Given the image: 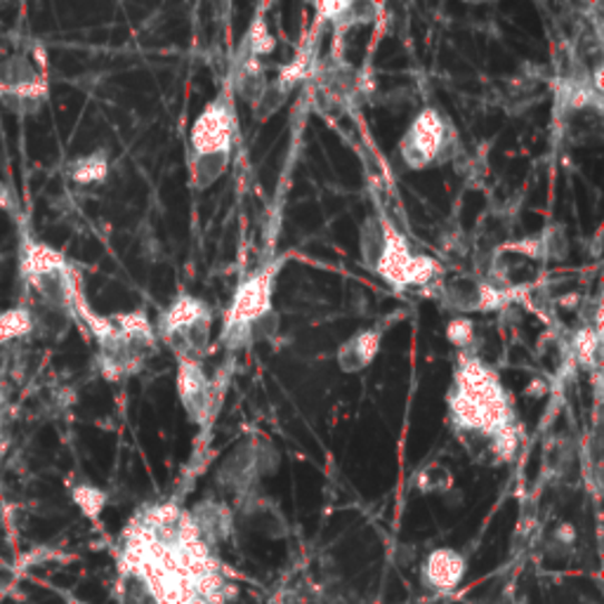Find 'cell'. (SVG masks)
<instances>
[{
  "mask_svg": "<svg viewBox=\"0 0 604 604\" xmlns=\"http://www.w3.org/2000/svg\"><path fill=\"white\" fill-rule=\"evenodd\" d=\"M447 340L458 354H477V324L468 316H451L447 324Z\"/></svg>",
  "mask_w": 604,
  "mask_h": 604,
  "instance_id": "cell-22",
  "label": "cell"
},
{
  "mask_svg": "<svg viewBox=\"0 0 604 604\" xmlns=\"http://www.w3.org/2000/svg\"><path fill=\"white\" fill-rule=\"evenodd\" d=\"M279 449L267 437L249 435L238 439L223 462H220L215 470V481L220 489L234 494L236 498H246L257 491L260 481L279 470Z\"/></svg>",
  "mask_w": 604,
  "mask_h": 604,
  "instance_id": "cell-10",
  "label": "cell"
},
{
  "mask_svg": "<svg viewBox=\"0 0 604 604\" xmlns=\"http://www.w3.org/2000/svg\"><path fill=\"white\" fill-rule=\"evenodd\" d=\"M447 418L458 445L485 466L510 462L519 449V420L500 373L479 354H456Z\"/></svg>",
  "mask_w": 604,
  "mask_h": 604,
  "instance_id": "cell-1",
  "label": "cell"
},
{
  "mask_svg": "<svg viewBox=\"0 0 604 604\" xmlns=\"http://www.w3.org/2000/svg\"><path fill=\"white\" fill-rule=\"evenodd\" d=\"M460 152L458 128L447 111L435 105L422 107L401 133L397 156L411 173L447 166Z\"/></svg>",
  "mask_w": 604,
  "mask_h": 604,
  "instance_id": "cell-8",
  "label": "cell"
},
{
  "mask_svg": "<svg viewBox=\"0 0 604 604\" xmlns=\"http://www.w3.org/2000/svg\"><path fill=\"white\" fill-rule=\"evenodd\" d=\"M281 267L284 260L279 257L241 279L220 327V345L227 352H241L276 333L279 316L274 312V291Z\"/></svg>",
  "mask_w": 604,
  "mask_h": 604,
  "instance_id": "cell-6",
  "label": "cell"
},
{
  "mask_svg": "<svg viewBox=\"0 0 604 604\" xmlns=\"http://www.w3.org/2000/svg\"><path fill=\"white\" fill-rule=\"evenodd\" d=\"M380 350H382V329L380 327L359 329L338 345L335 367L348 376L364 373L378 359Z\"/></svg>",
  "mask_w": 604,
  "mask_h": 604,
  "instance_id": "cell-15",
  "label": "cell"
},
{
  "mask_svg": "<svg viewBox=\"0 0 604 604\" xmlns=\"http://www.w3.org/2000/svg\"><path fill=\"white\" fill-rule=\"evenodd\" d=\"M500 253L532 260V263H565L569 255V236L562 225L543 227L538 234L508 241Z\"/></svg>",
  "mask_w": 604,
  "mask_h": 604,
  "instance_id": "cell-13",
  "label": "cell"
},
{
  "mask_svg": "<svg viewBox=\"0 0 604 604\" xmlns=\"http://www.w3.org/2000/svg\"><path fill=\"white\" fill-rule=\"evenodd\" d=\"M189 515H192V522H194L201 540L208 543V546H213L215 540L225 538L230 534L232 513H230L227 503L201 500L189 510Z\"/></svg>",
  "mask_w": 604,
  "mask_h": 604,
  "instance_id": "cell-18",
  "label": "cell"
},
{
  "mask_svg": "<svg viewBox=\"0 0 604 604\" xmlns=\"http://www.w3.org/2000/svg\"><path fill=\"white\" fill-rule=\"evenodd\" d=\"M276 50V38L270 31L267 17L260 10L246 29V33L241 36V43L236 48L234 55H244V57H253V59H267L272 52Z\"/></svg>",
  "mask_w": 604,
  "mask_h": 604,
  "instance_id": "cell-19",
  "label": "cell"
},
{
  "mask_svg": "<svg viewBox=\"0 0 604 604\" xmlns=\"http://www.w3.org/2000/svg\"><path fill=\"white\" fill-rule=\"evenodd\" d=\"M95 340V361L103 378L120 382L143 373L158 350L154 321L143 310L99 314L92 308L80 321Z\"/></svg>",
  "mask_w": 604,
  "mask_h": 604,
  "instance_id": "cell-4",
  "label": "cell"
},
{
  "mask_svg": "<svg viewBox=\"0 0 604 604\" xmlns=\"http://www.w3.org/2000/svg\"><path fill=\"white\" fill-rule=\"evenodd\" d=\"M175 392L189 426L204 428L215 407L213 380L204 361H175Z\"/></svg>",
  "mask_w": 604,
  "mask_h": 604,
  "instance_id": "cell-12",
  "label": "cell"
},
{
  "mask_svg": "<svg viewBox=\"0 0 604 604\" xmlns=\"http://www.w3.org/2000/svg\"><path fill=\"white\" fill-rule=\"evenodd\" d=\"M305 71H308V57H295V59H291V62L284 69H279L276 76H270L267 86L263 88V92H260V97L251 105L253 118L255 120H270L274 114H279L281 107H284L291 99V95L298 88L300 80L305 78Z\"/></svg>",
  "mask_w": 604,
  "mask_h": 604,
  "instance_id": "cell-14",
  "label": "cell"
},
{
  "mask_svg": "<svg viewBox=\"0 0 604 604\" xmlns=\"http://www.w3.org/2000/svg\"><path fill=\"white\" fill-rule=\"evenodd\" d=\"M413 487L426 496H447L456 487V477L447 462L430 460L416 473Z\"/></svg>",
  "mask_w": 604,
  "mask_h": 604,
  "instance_id": "cell-20",
  "label": "cell"
},
{
  "mask_svg": "<svg viewBox=\"0 0 604 604\" xmlns=\"http://www.w3.org/2000/svg\"><path fill=\"white\" fill-rule=\"evenodd\" d=\"M154 331L175 361H204L213 345L215 314L204 298L179 293L160 310Z\"/></svg>",
  "mask_w": 604,
  "mask_h": 604,
  "instance_id": "cell-7",
  "label": "cell"
},
{
  "mask_svg": "<svg viewBox=\"0 0 604 604\" xmlns=\"http://www.w3.org/2000/svg\"><path fill=\"white\" fill-rule=\"evenodd\" d=\"M74 503L86 517L97 519L99 515H103V510L107 506V496H105V491H99L97 487L80 485V487L74 489Z\"/></svg>",
  "mask_w": 604,
  "mask_h": 604,
  "instance_id": "cell-24",
  "label": "cell"
},
{
  "mask_svg": "<svg viewBox=\"0 0 604 604\" xmlns=\"http://www.w3.org/2000/svg\"><path fill=\"white\" fill-rule=\"evenodd\" d=\"M551 538H553V543H557V546H562V548H572L576 543V529H574V525H569V522H562V525H557L553 529Z\"/></svg>",
  "mask_w": 604,
  "mask_h": 604,
  "instance_id": "cell-25",
  "label": "cell"
},
{
  "mask_svg": "<svg viewBox=\"0 0 604 604\" xmlns=\"http://www.w3.org/2000/svg\"><path fill=\"white\" fill-rule=\"evenodd\" d=\"M69 177L71 183L80 187H90L105 183L109 175V156L107 152H90L86 156H78L69 164Z\"/></svg>",
  "mask_w": 604,
  "mask_h": 604,
  "instance_id": "cell-21",
  "label": "cell"
},
{
  "mask_svg": "<svg viewBox=\"0 0 604 604\" xmlns=\"http://www.w3.org/2000/svg\"><path fill=\"white\" fill-rule=\"evenodd\" d=\"M50 95L46 57L33 48L0 55V103L17 114L40 109Z\"/></svg>",
  "mask_w": 604,
  "mask_h": 604,
  "instance_id": "cell-9",
  "label": "cell"
},
{
  "mask_svg": "<svg viewBox=\"0 0 604 604\" xmlns=\"http://www.w3.org/2000/svg\"><path fill=\"white\" fill-rule=\"evenodd\" d=\"M238 139V103L225 80L201 107L189 128L187 177L194 192H208L227 175Z\"/></svg>",
  "mask_w": 604,
  "mask_h": 604,
  "instance_id": "cell-3",
  "label": "cell"
},
{
  "mask_svg": "<svg viewBox=\"0 0 604 604\" xmlns=\"http://www.w3.org/2000/svg\"><path fill=\"white\" fill-rule=\"evenodd\" d=\"M359 260L364 270L386 281L397 293L428 286L437 289L439 281L445 279L437 260L418 253L407 234L380 211H373L361 220Z\"/></svg>",
  "mask_w": 604,
  "mask_h": 604,
  "instance_id": "cell-2",
  "label": "cell"
},
{
  "mask_svg": "<svg viewBox=\"0 0 604 604\" xmlns=\"http://www.w3.org/2000/svg\"><path fill=\"white\" fill-rule=\"evenodd\" d=\"M316 80H319V90L338 107L350 105L352 99L361 92L359 71L350 62H345V59L335 55H329V59H324V62L316 67Z\"/></svg>",
  "mask_w": 604,
  "mask_h": 604,
  "instance_id": "cell-16",
  "label": "cell"
},
{
  "mask_svg": "<svg viewBox=\"0 0 604 604\" xmlns=\"http://www.w3.org/2000/svg\"><path fill=\"white\" fill-rule=\"evenodd\" d=\"M19 274H22L29 295L48 314L67 321V324L84 321L90 302L84 293L78 270L62 251L52 249L46 241L27 236L19 246Z\"/></svg>",
  "mask_w": 604,
  "mask_h": 604,
  "instance_id": "cell-5",
  "label": "cell"
},
{
  "mask_svg": "<svg viewBox=\"0 0 604 604\" xmlns=\"http://www.w3.org/2000/svg\"><path fill=\"white\" fill-rule=\"evenodd\" d=\"M515 286H498L489 276L456 274L451 279H441L437 284V298L441 300L454 316L491 314L508 308L515 300Z\"/></svg>",
  "mask_w": 604,
  "mask_h": 604,
  "instance_id": "cell-11",
  "label": "cell"
},
{
  "mask_svg": "<svg viewBox=\"0 0 604 604\" xmlns=\"http://www.w3.org/2000/svg\"><path fill=\"white\" fill-rule=\"evenodd\" d=\"M572 352L574 357L581 361L583 367H591L600 357V335L593 329H581L574 338H572Z\"/></svg>",
  "mask_w": 604,
  "mask_h": 604,
  "instance_id": "cell-23",
  "label": "cell"
},
{
  "mask_svg": "<svg viewBox=\"0 0 604 604\" xmlns=\"http://www.w3.org/2000/svg\"><path fill=\"white\" fill-rule=\"evenodd\" d=\"M67 602H69V604H88V602H84V600H76V597H69Z\"/></svg>",
  "mask_w": 604,
  "mask_h": 604,
  "instance_id": "cell-26",
  "label": "cell"
},
{
  "mask_svg": "<svg viewBox=\"0 0 604 604\" xmlns=\"http://www.w3.org/2000/svg\"><path fill=\"white\" fill-rule=\"evenodd\" d=\"M468 562L454 548H437L426 557L422 565V578L428 586L439 593H451L460 586V581L466 578Z\"/></svg>",
  "mask_w": 604,
  "mask_h": 604,
  "instance_id": "cell-17",
  "label": "cell"
}]
</instances>
